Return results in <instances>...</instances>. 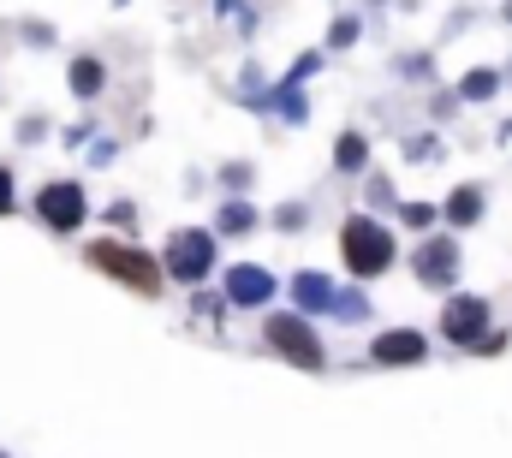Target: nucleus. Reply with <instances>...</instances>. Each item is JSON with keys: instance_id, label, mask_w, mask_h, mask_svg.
I'll return each mask as SVG.
<instances>
[{"instance_id": "nucleus-1", "label": "nucleus", "mask_w": 512, "mask_h": 458, "mask_svg": "<svg viewBox=\"0 0 512 458\" xmlns=\"http://www.w3.org/2000/svg\"><path fill=\"white\" fill-rule=\"evenodd\" d=\"M84 262H90L96 274H108V280L131 286V292H143V298H155V292H161V268H155V256H143V250H131V244L96 238V244L84 250Z\"/></svg>"}, {"instance_id": "nucleus-2", "label": "nucleus", "mask_w": 512, "mask_h": 458, "mask_svg": "<svg viewBox=\"0 0 512 458\" xmlns=\"http://www.w3.org/2000/svg\"><path fill=\"white\" fill-rule=\"evenodd\" d=\"M340 256H346V268H352L358 280H370V274H382L387 262H393V238H387L376 221L352 215V221L340 227Z\"/></svg>"}, {"instance_id": "nucleus-3", "label": "nucleus", "mask_w": 512, "mask_h": 458, "mask_svg": "<svg viewBox=\"0 0 512 458\" xmlns=\"http://www.w3.org/2000/svg\"><path fill=\"white\" fill-rule=\"evenodd\" d=\"M268 345L286 357V363H298V369H322V340L310 334V322L304 316H268Z\"/></svg>"}, {"instance_id": "nucleus-4", "label": "nucleus", "mask_w": 512, "mask_h": 458, "mask_svg": "<svg viewBox=\"0 0 512 458\" xmlns=\"http://www.w3.org/2000/svg\"><path fill=\"white\" fill-rule=\"evenodd\" d=\"M161 262H167V274H173V280H191V286H197V280L209 274V262H215V238H209V232H197V227L173 232Z\"/></svg>"}, {"instance_id": "nucleus-5", "label": "nucleus", "mask_w": 512, "mask_h": 458, "mask_svg": "<svg viewBox=\"0 0 512 458\" xmlns=\"http://www.w3.org/2000/svg\"><path fill=\"white\" fill-rule=\"evenodd\" d=\"M36 215H42L54 232H72L78 221H84V191H78L72 179H54V185L36 191Z\"/></svg>"}, {"instance_id": "nucleus-6", "label": "nucleus", "mask_w": 512, "mask_h": 458, "mask_svg": "<svg viewBox=\"0 0 512 458\" xmlns=\"http://www.w3.org/2000/svg\"><path fill=\"white\" fill-rule=\"evenodd\" d=\"M441 328H447L453 345H483L489 340V304L483 298H453L447 316H441Z\"/></svg>"}, {"instance_id": "nucleus-7", "label": "nucleus", "mask_w": 512, "mask_h": 458, "mask_svg": "<svg viewBox=\"0 0 512 458\" xmlns=\"http://www.w3.org/2000/svg\"><path fill=\"white\" fill-rule=\"evenodd\" d=\"M370 357L387 363V369H399V363H423V357H429V340H423L417 328H393V334H382V340L370 345Z\"/></svg>"}, {"instance_id": "nucleus-8", "label": "nucleus", "mask_w": 512, "mask_h": 458, "mask_svg": "<svg viewBox=\"0 0 512 458\" xmlns=\"http://www.w3.org/2000/svg\"><path fill=\"white\" fill-rule=\"evenodd\" d=\"M453 274H459V250H453L447 238L417 250V280H423V286H453Z\"/></svg>"}, {"instance_id": "nucleus-9", "label": "nucleus", "mask_w": 512, "mask_h": 458, "mask_svg": "<svg viewBox=\"0 0 512 458\" xmlns=\"http://www.w3.org/2000/svg\"><path fill=\"white\" fill-rule=\"evenodd\" d=\"M227 298H233V304H268V298H274V280H268L262 268H233V274H227Z\"/></svg>"}, {"instance_id": "nucleus-10", "label": "nucleus", "mask_w": 512, "mask_h": 458, "mask_svg": "<svg viewBox=\"0 0 512 458\" xmlns=\"http://www.w3.org/2000/svg\"><path fill=\"white\" fill-rule=\"evenodd\" d=\"M477 215H483V191H477V185H459V191L447 197V221H453V227H477Z\"/></svg>"}, {"instance_id": "nucleus-11", "label": "nucleus", "mask_w": 512, "mask_h": 458, "mask_svg": "<svg viewBox=\"0 0 512 458\" xmlns=\"http://www.w3.org/2000/svg\"><path fill=\"white\" fill-rule=\"evenodd\" d=\"M292 298H298L304 310H328V304H334V286H328L322 274H298V280H292Z\"/></svg>"}, {"instance_id": "nucleus-12", "label": "nucleus", "mask_w": 512, "mask_h": 458, "mask_svg": "<svg viewBox=\"0 0 512 458\" xmlns=\"http://www.w3.org/2000/svg\"><path fill=\"white\" fill-rule=\"evenodd\" d=\"M72 90H78V96H96V90H102V60H90V54L72 60Z\"/></svg>"}, {"instance_id": "nucleus-13", "label": "nucleus", "mask_w": 512, "mask_h": 458, "mask_svg": "<svg viewBox=\"0 0 512 458\" xmlns=\"http://www.w3.org/2000/svg\"><path fill=\"white\" fill-rule=\"evenodd\" d=\"M340 167H346V173H358V167H364V137H358V131H352V137H340Z\"/></svg>"}, {"instance_id": "nucleus-14", "label": "nucleus", "mask_w": 512, "mask_h": 458, "mask_svg": "<svg viewBox=\"0 0 512 458\" xmlns=\"http://www.w3.org/2000/svg\"><path fill=\"white\" fill-rule=\"evenodd\" d=\"M251 215H256L251 203H227V209H221V227H227V232H245V227H251Z\"/></svg>"}, {"instance_id": "nucleus-15", "label": "nucleus", "mask_w": 512, "mask_h": 458, "mask_svg": "<svg viewBox=\"0 0 512 458\" xmlns=\"http://www.w3.org/2000/svg\"><path fill=\"white\" fill-rule=\"evenodd\" d=\"M465 96H471V102L495 96V72H477V78H465Z\"/></svg>"}, {"instance_id": "nucleus-16", "label": "nucleus", "mask_w": 512, "mask_h": 458, "mask_svg": "<svg viewBox=\"0 0 512 458\" xmlns=\"http://www.w3.org/2000/svg\"><path fill=\"white\" fill-rule=\"evenodd\" d=\"M399 221H405V227H429V221H435V209H429V203H405V209H399Z\"/></svg>"}, {"instance_id": "nucleus-17", "label": "nucleus", "mask_w": 512, "mask_h": 458, "mask_svg": "<svg viewBox=\"0 0 512 458\" xmlns=\"http://www.w3.org/2000/svg\"><path fill=\"white\" fill-rule=\"evenodd\" d=\"M6 209H12V173L0 167V215H6Z\"/></svg>"}, {"instance_id": "nucleus-18", "label": "nucleus", "mask_w": 512, "mask_h": 458, "mask_svg": "<svg viewBox=\"0 0 512 458\" xmlns=\"http://www.w3.org/2000/svg\"><path fill=\"white\" fill-rule=\"evenodd\" d=\"M507 18H512V12H507Z\"/></svg>"}, {"instance_id": "nucleus-19", "label": "nucleus", "mask_w": 512, "mask_h": 458, "mask_svg": "<svg viewBox=\"0 0 512 458\" xmlns=\"http://www.w3.org/2000/svg\"><path fill=\"white\" fill-rule=\"evenodd\" d=\"M0 458H6V453H0Z\"/></svg>"}]
</instances>
